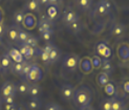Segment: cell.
<instances>
[{
	"instance_id": "cell-1",
	"label": "cell",
	"mask_w": 129,
	"mask_h": 110,
	"mask_svg": "<svg viewBox=\"0 0 129 110\" xmlns=\"http://www.w3.org/2000/svg\"><path fill=\"white\" fill-rule=\"evenodd\" d=\"M91 100H92V92H91V89L88 86L81 85L75 89L73 101L76 107H78L80 109L82 107L90 105Z\"/></svg>"
},
{
	"instance_id": "cell-2",
	"label": "cell",
	"mask_w": 129,
	"mask_h": 110,
	"mask_svg": "<svg viewBox=\"0 0 129 110\" xmlns=\"http://www.w3.org/2000/svg\"><path fill=\"white\" fill-rule=\"evenodd\" d=\"M80 60L81 58L77 54H66L63 58V67L69 71H75L79 67Z\"/></svg>"
},
{
	"instance_id": "cell-3",
	"label": "cell",
	"mask_w": 129,
	"mask_h": 110,
	"mask_svg": "<svg viewBox=\"0 0 129 110\" xmlns=\"http://www.w3.org/2000/svg\"><path fill=\"white\" fill-rule=\"evenodd\" d=\"M112 11V5L110 0H99L95 4V10L94 12L96 13V15L99 16H107L108 14H110V12Z\"/></svg>"
},
{
	"instance_id": "cell-4",
	"label": "cell",
	"mask_w": 129,
	"mask_h": 110,
	"mask_svg": "<svg viewBox=\"0 0 129 110\" xmlns=\"http://www.w3.org/2000/svg\"><path fill=\"white\" fill-rule=\"evenodd\" d=\"M17 93V87L16 84L12 81L4 82L1 87H0V95L1 98H6V96H15Z\"/></svg>"
},
{
	"instance_id": "cell-5",
	"label": "cell",
	"mask_w": 129,
	"mask_h": 110,
	"mask_svg": "<svg viewBox=\"0 0 129 110\" xmlns=\"http://www.w3.org/2000/svg\"><path fill=\"white\" fill-rule=\"evenodd\" d=\"M95 51L98 56L102 58V59L110 60V58L112 56V50L106 42H99L95 46Z\"/></svg>"
},
{
	"instance_id": "cell-6",
	"label": "cell",
	"mask_w": 129,
	"mask_h": 110,
	"mask_svg": "<svg viewBox=\"0 0 129 110\" xmlns=\"http://www.w3.org/2000/svg\"><path fill=\"white\" fill-rule=\"evenodd\" d=\"M37 26H38V30L39 33L42 34L44 31H50V30H54L55 27V23L54 21L49 20V19L45 16H41L40 20L37 22Z\"/></svg>"
},
{
	"instance_id": "cell-7",
	"label": "cell",
	"mask_w": 129,
	"mask_h": 110,
	"mask_svg": "<svg viewBox=\"0 0 129 110\" xmlns=\"http://www.w3.org/2000/svg\"><path fill=\"white\" fill-rule=\"evenodd\" d=\"M42 76H43V74H42L41 68L38 66L37 64H33L30 70H29V74L27 75L25 80L29 81V82H39L42 79Z\"/></svg>"
},
{
	"instance_id": "cell-8",
	"label": "cell",
	"mask_w": 129,
	"mask_h": 110,
	"mask_svg": "<svg viewBox=\"0 0 129 110\" xmlns=\"http://www.w3.org/2000/svg\"><path fill=\"white\" fill-rule=\"evenodd\" d=\"M19 51H20V54L22 55V57L24 58L25 61L33 59V58H34L37 54H39V49L29 47V46H27V45H25V44H20Z\"/></svg>"
},
{
	"instance_id": "cell-9",
	"label": "cell",
	"mask_w": 129,
	"mask_h": 110,
	"mask_svg": "<svg viewBox=\"0 0 129 110\" xmlns=\"http://www.w3.org/2000/svg\"><path fill=\"white\" fill-rule=\"evenodd\" d=\"M74 92H75V87L73 85H70V84H64L60 89L61 98L66 102H69V101L73 100Z\"/></svg>"
},
{
	"instance_id": "cell-10",
	"label": "cell",
	"mask_w": 129,
	"mask_h": 110,
	"mask_svg": "<svg viewBox=\"0 0 129 110\" xmlns=\"http://www.w3.org/2000/svg\"><path fill=\"white\" fill-rule=\"evenodd\" d=\"M62 19H63L64 24H65L66 26H69L70 24L74 23L75 21H77V20H78V19H80V18H79L78 14H77L75 11L70 10V9H67V10L64 11Z\"/></svg>"
},
{
	"instance_id": "cell-11",
	"label": "cell",
	"mask_w": 129,
	"mask_h": 110,
	"mask_svg": "<svg viewBox=\"0 0 129 110\" xmlns=\"http://www.w3.org/2000/svg\"><path fill=\"white\" fill-rule=\"evenodd\" d=\"M37 22L38 21H37L36 16L34 14H31V13H25L23 22H22V25L25 28L28 29V30L34 29L37 26Z\"/></svg>"
},
{
	"instance_id": "cell-12",
	"label": "cell",
	"mask_w": 129,
	"mask_h": 110,
	"mask_svg": "<svg viewBox=\"0 0 129 110\" xmlns=\"http://www.w3.org/2000/svg\"><path fill=\"white\" fill-rule=\"evenodd\" d=\"M12 63L13 61L11 59V57L9 56V54L8 53L2 54L0 56V72L5 74L6 71H9L11 69Z\"/></svg>"
},
{
	"instance_id": "cell-13",
	"label": "cell",
	"mask_w": 129,
	"mask_h": 110,
	"mask_svg": "<svg viewBox=\"0 0 129 110\" xmlns=\"http://www.w3.org/2000/svg\"><path fill=\"white\" fill-rule=\"evenodd\" d=\"M79 67H80L81 71L83 74H85V75L90 74L93 70L92 64H91V60H90V58H88V57H83L82 59L80 60Z\"/></svg>"
},
{
	"instance_id": "cell-14",
	"label": "cell",
	"mask_w": 129,
	"mask_h": 110,
	"mask_svg": "<svg viewBox=\"0 0 129 110\" xmlns=\"http://www.w3.org/2000/svg\"><path fill=\"white\" fill-rule=\"evenodd\" d=\"M61 11L59 5H48V8L46 10V17L51 21L57 20L58 18L60 17Z\"/></svg>"
},
{
	"instance_id": "cell-15",
	"label": "cell",
	"mask_w": 129,
	"mask_h": 110,
	"mask_svg": "<svg viewBox=\"0 0 129 110\" xmlns=\"http://www.w3.org/2000/svg\"><path fill=\"white\" fill-rule=\"evenodd\" d=\"M126 33V27L122 23H114L110 28V35L113 37H123Z\"/></svg>"
},
{
	"instance_id": "cell-16",
	"label": "cell",
	"mask_w": 129,
	"mask_h": 110,
	"mask_svg": "<svg viewBox=\"0 0 129 110\" xmlns=\"http://www.w3.org/2000/svg\"><path fill=\"white\" fill-rule=\"evenodd\" d=\"M42 94V88L39 84L37 83H33L28 85V90H27V95H29L31 99H36L39 98Z\"/></svg>"
},
{
	"instance_id": "cell-17",
	"label": "cell",
	"mask_w": 129,
	"mask_h": 110,
	"mask_svg": "<svg viewBox=\"0 0 129 110\" xmlns=\"http://www.w3.org/2000/svg\"><path fill=\"white\" fill-rule=\"evenodd\" d=\"M118 56L122 61H128L129 60V44L127 43H122L119 45L118 48Z\"/></svg>"
},
{
	"instance_id": "cell-18",
	"label": "cell",
	"mask_w": 129,
	"mask_h": 110,
	"mask_svg": "<svg viewBox=\"0 0 129 110\" xmlns=\"http://www.w3.org/2000/svg\"><path fill=\"white\" fill-rule=\"evenodd\" d=\"M8 54L11 57L12 61L15 62V63H22L25 61L24 58L22 57V55L20 54V51H19V49H17V48H11Z\"/></svg>"
},
{
	"instance_id": "cell-19",
	"label": "cell",
	"mask_w": 129,
	"mask_h": 110,
	"mask_svg": "<svg viewBox=\"0 0 129 110\" xmlns=\"http://www.w3.org/2000/svg\"><path fill=\"white\" fill-rule=\"evenodd\" d=\"M93 0H76V4L78 9L82 12H87L91 9Z\"/></svg>"
},
{
	"instance_id": "cell-20",
	"label": "cell",
	"mask_w": 129,
	"mask_h": 110,
	"mask_svg": "<svg viewBox=\"0 0 129 110\" xmlns=\"http://www.w3.org/2000/svg\"><path fill=\"white\" fill-rule=\"evenodd\" d=\"M68 28L72 30L73 34H79L84 29V23L81 21V19H78L77 21H75L74 23H72L68 26Z\"/></svg>"
},
{
	"instance_id": "cell-21",
	"label": "cell",
	"mask_w": 129,
	"mask_h": 110,
	"mask_svg": "<svg viewBox=\"0 0 129 110\" xmlns=\"http://www.w3.org/2000/svg\"><path fill=\"white\" fill-rule=\"evenodd\" d=\"M40 3L39 0H28V1L25 3L24 9L27 11H31V12H39L40 11Z\"/></svg>"
},
{
	"instance_id": "cell-22",
	"label": "cell",
	"mask_w": 129,
	"mask_h": 110,
	"mask_svg": "<svg viewBox=\"0 0 129 110\" xmlns=\"http://www.w3.org/2000/svg\"><path fill=\"white\" fill-rule=\"evenodd\" d=\"M41 101L39 98L36 99H30L29 101L26 102V107L29 110H40L41 108Z\"/></svg>"
},
{
	"instance_id": "cell-23",
	"label": "cell",
	"mask_w": 129,
	"mask_h": 110,
	"mask_svg": "<svg viewBox=\"0 0 129 110\" xmlns=\"http://www.w3.org/2000/svg\"><path fill=\"white\" fill-rule=\"evenodd\" d=\"M18 33H19V25H12L8 29V36L11 41H17L18 38Z\"/></svg>"
},
{
	"instance_id": "cell-24",
	"label": "cell",
	"mask_w": 129,
	"mask_h": 110,
	"mask_svg": "<svg viewBox=\"0 0 129 110\" xmlns=\"http://www.w3.org/2000/svg\"><path fill=\"white\" fill-rule=\"evenodd\" d=\"M48 56H49V64L50 63H56L58 60L60 59V57H61L59 48H58L56 45H55V47L51 49V51L48 54Z\"/></svg>"
},
{
	"instance_id": "cell-25",
	"label": "cell",
	"mask_w": 129,
	"mask_h": 110,
	"mask_svg": "<svg viewBox=\"0 0 129 110\" xmlns=\"http://www.w3.org/2000/svg\"><path fill=\"white\" fill-rule=\"evenodd\" d=\"M108 82H109V75H107L105 72H101L96 76V83H98L99 86L104 87Z\"/></svg>"
},
{
	"instance_id": "cell-26",
	"label": "cell",
	"mask_w": 129,
	"mask_h": 110,
	"mask_svg": "<svg viewBox=\"0 0 129 110\" xmlns=\"http://www.w3.org/2000/svg\"><path fill=\"white\" fill-rule=\"evenodd\" d=\"M101 69H102V72H105L107 75H109L112 71V65H111V62L110 60H107V59H102V65H101Z\"/></svg>"
},
{
	"instance_id": "cell-27",
	"label": "cell",
	"mask_w": 129,
	"mask_h": 110,
	"mask_svg": "<svg viewBox=\"0 0 129 110\" xmlns=\"http://www.w3.org/2000/svg\"><path fill=\"white\" fill-rule=\"evenodd\" d=\"M23 64H24V62H22V63H15V62H13L12 66H11L12 72L14 75H16V76H20L21 77L22 69H23Z\"/></svg>"
},
{
	"instance_id": "cell-28",
	"label": "cell",
	"mask_w": 129,
	"mask_h": 110,
	"mask_svg": "<svg viewBox=\"0 0 129 110\" xmlns=\"http://www.w3.org/2000/svg\"><path fill=\"white\" fill-rule=\"evenodd\" d=\"M104 91H105L106 94H108L109 96H111V98L112 96H115V94H117V89H115V86L111 82H108L104 86Z\"/></svg>"
},
{
	"instance_id": "cell-29",
	"label": "cell",
	"mask_w": 129,
	"mask_h": 110,
	"mask_svg": "<svg viewBox=\"0 0 129 110\" xmlns=\"http://www.w3.org/2000/svg\"><path fill=\"white\" fill-rule=\"evenodd\" d=\"M111 101V107H112V110H123L125 105L124 103L122 102L121 100H118L117 98H114V96H112V98L110 99Z\"/></svg>"
},
{
	"instance_id": "cell-30",
	"label": "cell",
	"mask_w": 129,
	"mask_h": 110,
	"mask_svg": "<svg viewBox=\"0 0 129 110\" xmlns=\"http://www.w3.org/2000/svg\"><path fill=\"white\" fill-rule=\"evenodd\" d=\"M29 33H27V31H25L23 29H21L20 27H19V33H18V38H17V42L19 44H23L25 43V41L27 40V38L29 37Z\"/></svg>"
},
{
	"instance_id": "cell-31",
	"label": "cell",
	"mask_w": 129,
	"mask_h": 110,
	"mask_svg": "<svg viewBox=\"0 0 129 110\" xmlns=\"http://www.w3.org/2000/svg\"><path fill=\"white\" fill-rule=\"evenodd\" d=\"M17 92H19L20 94H27V90H28V84L26 82H20V83H18L17 85Z\"/></svg>"
},
{
	"instance_id": "cell-32",
	"label": "cell",
	"mask_w": 129,
	"mask_h": 110,
	"mask_svg": "<svg viewBox=\"0 0 129 110\" xmlns=\"http://www.w3.org/2000/svg\"><path fill=\"white\" fill-rule=\"evenodd\" d=\"M24 15L25 13L23 11H18L15 13L14 15V22H15V25H20L22 24L23 22V19H24Z\"/></svg>"
},
{
	"instance_id": "cell-33",
	"label": "cell",
	"mask_w": 129,
	"mask_h": 110,
	"mask_svg": "<svg viewBox=\"0 0 129 110\" xmlns=\"http://www.w3.org/2000/svg\"><path fill=\"white\" fill-rule=\"evenodd\" d=\"M25 45H27L29 47H33V48H36L38 46V38L33 36V35H29V37L27 38V40L25 41V43H23Z\"/></svg>"
},
{
	"instance_id": "cell-34",
	"label": "cell",
	"mask_w": 129,
	"mask_h": 110,
	"mask_svg": "<svg viewBox=\"0 0 129 110\" xmlns=\"http://www.w3.org/2000/svg\"><path fill=\"white\" fill-rule=\"evenodd\" d=\"M31 65H33L31 63H29V62H27V61H24V64H23V69H22V74H21V77L23 78L24 80L26 79L27 75L29 74V70H30V68H31Z\"/></svg>"
},
{
	"instance_id": "cell-35",
	"label": "cell",
	"mask_w": 129,
	"mask_h": 110,
	"mask_svg": "<svg viewBox=\"0 0 129 110\" xmlns=\"http://www.w3.org/2000/svg\"><path fill=\"white\" fill-rule=\"evenodd\" d=\"M90 60H91V64H92L93 69H100V68H101V65H102V58H100L99 56H93Z\"/></svg>"
},
{
	"instance_id": "cell-36",
	"label": "cell",
	"mask_w": 129,
	"mask_h": 110,
	"mask_svg": "<svg viewBox=\"0 0 129 110\" xmlns=\"http://www.w3.org/2000/svg\"><path fill=\"white\" fill-rule=\"evenodd\" d=\"M39 55H40L41 60H42L45 64H49V56H48L47 53H45V51L41 48V49H39Z\"/></svg>"
},
{
	"instance_id": "cell-37",
	"label": "cell",
	"mask_w": 129,
	"mask_h": 110,
	"mask_svg": "<svg viewBox=\"0 0 129 110\" xmlns=\"http://www.w3.org/2000/svg\"><path fill=\"white\" fill-rule=\"evenodd\" d=\"M53 34H54V30H50V31H44V33H42L40 35H41V38L43 39L45 42H49Z\"/></svg>"
},
{
	"instance_id": "cell-38",
	"label": "cell",
	"mask_w": 129,
	"mask_h": 110,
	"mask_svg": "<svg viewBox=\"0 0 129 110\" xmlns=\"http://www.w3.org/2000/svg\"><path fill=\"white\" fill-rule=\"evenodd\" d=\"M102 109H103V110H112V107H111V101H110V99H106V100L103 101Z\"/></svg>"
},
{
	"instance_id": "cell-39",
	"label": "cell",
	"mask_w": 129,
	"mask_h": 110,
	"mask_svg": "<svg viewBox=\"0 0 129 110\" xmlns=\"http://www.w3.org/2000/svg\"><path fill=\"white\" fill-rule=\"evenodd\" d=\"M60 107V105L56 104V103H48L45 105V110H57Z\"/></svg>"
},
{
	"instance_id": "cell-40",
	"label": "cell",
	"mask_w": 129,
	"mask_h": 110,
	"mask_svg": "<svg viewBox=\"0 0 129 110\" xmlns=\"http://www.w3.org/2000/svg\"><path fill=\"white\" fill-rule=\"evenodd\" d=\"M1 101L4 103V104H14L15 96H6V98H2Z\"/></svg>"
},
{
	"instance_id": "cell-41",
	"label": "cell",
	"mask_w": 129,
	"mask_h": 110,
	"mask_svg": "<svg viewBox=\"0 0 129 110\" xmlns=\"http://www.w3.org/2000/svg\"><path fill=\"white\" fill-rule=\"evenodd\" d=\"M55 47V44H53V43H47L46 45H45V46L42 48L44 51H45V53H47V54H49L50 53V51H51V49H53Z\"/></svg>"
},
{
	"instance_id": "cell-42",
	"label": "cell",
	"mask_w": 129,
	"mask_h": 110,
	"mask_svg": "<svg viewBox=\"0 0 129 110\" xmlns=\"http://www.w3.org/2000/svg\"><path fill=\"white\" fill-rule=\"evenodd\" d=\"M122 89L126 94H129V81H125L122 84Z\"/></svg>"
},
{
	"instance_id": "cell-43",
	"label": "cell",
	"mask_w": 129,
	"mask_h": 110,
	"mask_svg": "<svg viewBox=\"0 0 129 110\" xmlns=\"http://www.w3.org/2000/svg\"><path fill=\"white\" fill-rule=\"evenodd\" d=\"M4 34H5V25H4L3 21H2V22H0V39H1V37Z\"/></svg>"
},
{
	"instance_id": "cell-44",
	"label": "cell",
	"mask_w": 129,
	"mask_h": 110,
	"mask_svg": "<svg viewBox=\"0 0 129 110\" xmlns=\"http://www.w3.org/2000/svg\"><path fill=\"white\" fill-rule=\"evenodd\" d=\"M17 104H4V110H12L13 108H14Z\"/></svg>"
},
{
	"instance_id": "cell-45",
	"label": "cell",
	"mask_w": 129,
	"mask_h": 110,
	"mask_svg": "<svg viewBox=\"0 0 129 110\" xmlns=\"http://www.w3.org/2000/svg\"><path fill=\"white\" fill-rule=\"evenodd\" d=\"M62 0H49V5H59Z\"/></svg>"
},
{
	"instance_id": "cell-46",
	"label": "cell",
	"mask_w": 129,
	"mask_h": 110,
	"mask_svg": "<svg viewBox=\"0 0 129 110\" xmlns=\"http://www.w3.org/2000/svg\"><path fill=\"white\" fill-rule=\"evenodd\" d=\"M39 3L41 6H48L49 5V0H39Z\"/></svg>"
},
{
	"instance_id": "cell-47",
	"label": "cell",
	"mask_w": 129,
	"mask_h": 110,
	"mask_svg": "<svg viewBox=\"0 0 129 110\" xmlns=\"http://www.w3.org/2000/svg\"><path fill=\"white\" fill-rule=\"evenodd\" d=\"M79 110H94V109H93V107H92L91 105H87V106H85V107L80 108Z\"/></svg>"
},
{
	"instance_id": "cell-48",
	"label": "cell",
	"mask_w": 129,
	"mask_h": 110,
	"mask_svg": "<svg viewBox=\"0 0 129 110\" xmlns=\"http://www.w3.org/2000/svg\"><path fill=\"white\" fill-rule=\"evenodd\" d=\"M2 19H3V13H2L1 8H0V22H2Z\"/></svg>"
},
{
	"instance_id": "cell-49",
	"label": "cell",
	"mask_w": 129,
	"mask_h": 110,
	"mask_svg": "<svg viewBox=\"0 0 129 110\" xmlns=\"http://www.w3.org/2000/svg\"><path fill=\"white\" fill-rule=\"evenodd\" d=\"M0 46H1V39H0Z\"/></svg>"
},
{
	"instance_id": "cell-50",
	"label": "cell",
	"mask_w": 129,
	"mask_h": 110,
	"mask_svg": "<svg viewBox=\"0 0 129 110\" xmlns=\"http://www.w3.org/2000/svg\"><path fill=\"white\" fill-rule=\"evenodd\" d=\"M0 109H1V102H0Z\"/></svg>"
},
{
	"instance_id": "cell-51",
	"label": "cell",
	"mask_w": 129,
	"mask_h": 110,
	"mask_svg": "<svg viewBox=\"0 0 129 110\" xmlns=\"http://www.w3.org/2000/svg\"><path fill=\"white\" fill-rule=\"evenodd\" d=\"M18 110H23V109H22V108H19V109H18Z\"/></svg>"
},
{
	"instance_id": "cell-52",
	"label": "cell",
	"mask_w": 129,
	"mask_h": 110,
	"mask_svg": "<svg viewBox=\"0 0 129 110\" xmlns=\"http://www.w3.org/2000/svg\"><path fill=\"white\" fill-rule=\"evenodd\" d=\"M0 102H1V99H0Z\"/></svg>"
}]
</instances>
